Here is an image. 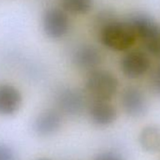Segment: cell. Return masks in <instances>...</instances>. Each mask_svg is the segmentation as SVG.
<instances>
[{
	"mask_svg": "<svg viewBox=\"0 0 160 160\" xmlns=\"http://www.w3.org/2000/svg\"><path fill=\"white\" fill-rule=\"evenodd\" d=\"M99 37L104 46L117 52L129 50L138 41L130 23L116 19L109 21L99 30Z\"/></svg>",
	"mask_w": 160,
	"mask_h": 160,
	"instance_id": "obj_1",
	"label": "cell"
},
{
	"mask_svg": "<svg viewBox=\"0 0 160 160\" xmlns=\"http://www.w3.org/2000/svg\"><path fill=\"white\" fill-rule=\"evenodd\" d=\"M132 26L137 40L153 56L160 57V26L145 12H135L127 20Z\"/></svg>",
	"mask_w": 160,
	"mask_h": 160,
	"instance_id": "obj_2",
	"label": "cell"
},
{
	"mask_svg": "<svg viewBox=\"0 0 160 160\" xmlns=\"http://www.w3.org/2000/svg\"><path fill=\"white\" fill-rule=\"evenodd\" d=\"M85 87L93 100L110 101L118 92L119 81L112 72L95 69L90 72Z\"/></svg>",
	"mask_w": 160,
	"mask_h": 160,
	"instance_id": "obj_3",
	"label": "cell"
},
{
	"mask_svg": "<svg viewBox=\"0 0 160 160\" xmlns=\"http://www.w3.org/2000/svg\"><path fill=\"white\" fill-rule=\"evenodd\" d=\"M42 29L52 40L62 39L69 31L70 20L68 13L61 8H49L42 15Z\"/></svg>",
	"mask_w": 160,
	"mask_h": 160,
	"instance_id": "obj_4",
	"label": "cell"
},
{
	"mask_svg": "<svg viewBox=\"0 0 160 160\" xmlns=\"http://www.w3.org/2000/svg\"><path fill=\"white\" fill-rule=\"evenodd\" d=\"M123 111L132 118H140L148 111V101L141 90L129 86L123 89L121 95Z\"/></svg>",
	"mask_w": 160,
	"mask_h": 160,
	"instance_id": "obj_5",
	"label": "cell"
},
{
	"mask_svg": "<svg viewBox=\"0 0 160 160\" xmlns=\"http://www.w3.org/2000/svg\"><path fill=\"white\" fill-rule=\"evenodd\" d=\"M150 65L149 57L139 50L126 53L121 60V70L123 75L129 79H137L144 75Z\"/></svg>",
	"mask_w": 160,
	"mask_h": 160,
	"instance_id": "obj_6",
	"label": "cell"
},
{
	"mask_svg": "<svg viewBox=\"0 0 160 160\" xmlns=\"http://www.w3.org/2000/svg\"><path fill=\"white\" fill-rule=\"evenodd\" d=\"M57 102L62 112L72 116L80 114L86 106L83 93L73 88H65L60 91L57 97Z\"/></svg>",
	"mask_w": 160,
	"mask_h": 160,
	"instance_id": "obj_7",
	"label": "cell"
},
{
	"mask_svg": "<svg viewBox=\"0 0 160 160\" xmlns=\"http://www.w3.org/2000/svg\"><path fill=\"white\" fill-rule=\"evenodd\" d=\"M72 63L80 70L92 72L98 69L102 62L100 50L92 44H84L77 47L72 53Z\"/></svg>",
	"mask_w": 160,
	"mask_h": 160,
	"instance_id": "obj_8",
	"label": "cell"
},
{
	"mask_svg": "<svg viewBox=\"0 0 160 160\" xmlns=\"http://www.w3.org/2000/svg\"><path fill=\"white\" fill-rule=\"evenodd\" d=\"M22 101V94L16 87L11 84L0 85V115L15 114L21 108Z\"/></svg>",
	"mask_w": 160,
	"mask_h": 160,
	"instance_id": "obj_9",
	"label": "cell"
},
{
	"mask_svg": "<svg viewBox=\"0 0 160 160\" xmlns=\"http://www.w3.org/2000/svg\"><path fill=\"white\" fill-rule=\"evenodd\" d=\"M89 114L92 122L98 126H108L117 119V110L109 101L92 100Z\"/></svg>",
	"mask_w": 160,
	"mask_h": 160,
	"instance_id": "obj_10",
	"label": "cell"
},
{
	"mask_svg": "<svg viewBox=\"0 0 160 160\" xmlns=\"http://www.w3.org/2000/svg\"><path fill=\"white\" fill-rule=\"evenodd\" d=\"M62 118L58 111L47 109L41 112L34 121V131L40 136H50L60 128Z\"/></svg>",
	"mask_w": 160,
	"mask_h": 160,
	"instance_id": "obj_11",
	"label": "cell"
},
{
	"mask_svg": "<svg viewBox=\"0 0 160 160\" xmlns=\"http://www.w3.org/2000/svg\"><path fill=\"white\" fill-rule=\"evenodd\" d=\"M140 147L148 152H160V127L157 125H147L138 135Z\"/></svg>",
	"mask_w": 160,
	"mask_h": 160,
	"instance_id": "obj_12",
	"label": "cell"
},
{
	"mask_svg": "<svg viewBox=\"0 0 160 160\" xmlns=\"http://www.w3.org/2000/svg\"><path fill=\"white\" fill-rule=\"evenodd\" d=\"M61 9L72 15L89 13L93 7V0H60Z\"/></svg>",
	"mask_w": 160,
	"mask_h": 160,
	"instance_id": "obj_13",
	"label": "cell"
},
{
	"mask_svg": "<svg viewBox=\"0 0 160 160\" xmlns=\"http://www.w3.org/2000/svg\"><path fill=\"white\" fill-rule=\"evenodd\" d=\"M151 85L155 94L160 97V65H158L152 73Z\"/></svg>",
	"mask_w": 160,
	"mask_h": 160,
	"instance_id": "obj_14",
	"label": "cell"
},
{
	"mask_svg": "<svg viewBox=\"0 0 160 160\" xmlns=\"http://www.w3.org/2000/svg\"><path fill=\"white\" fill-rule=\"evenodd\" d=\"M0 160H17V157L11 147L0 143Z\"/></svg>",
	"mask_w": 160,
	"mask_h": 160,
	"instance_id": "obj_15",
	"label": "cell"
},
{
	"mask_svg": "<svg viewBox=\"0 0 160 160\" xmlns=\"http://www.w3.org/2000/svg\"><path fill=\"white\" fill-rule=\"evenodd\" d=\"M94 160H122V158L114 152H106L98 154Z\"/></svg>",
	"mask_w": 160,
	"mask_h": 160,
	"instance_id": "obj_16",
	"label": "cell"
},
{
	"mask_svg": "<svg viewBox=\"0 0 160 160\" xmlns=\"http://www.w3.org/2000/svg\"><path fill=\"white\" fill-rule=\"evenodd\" d=\"M37 160H48V159H45V158H41V159H37Z\"/></svg>",
	"mask_w": 160,
	"mask_h": 160,
	"instance_id": "obj_17",
	"label": "cell"
}]
</instances>
